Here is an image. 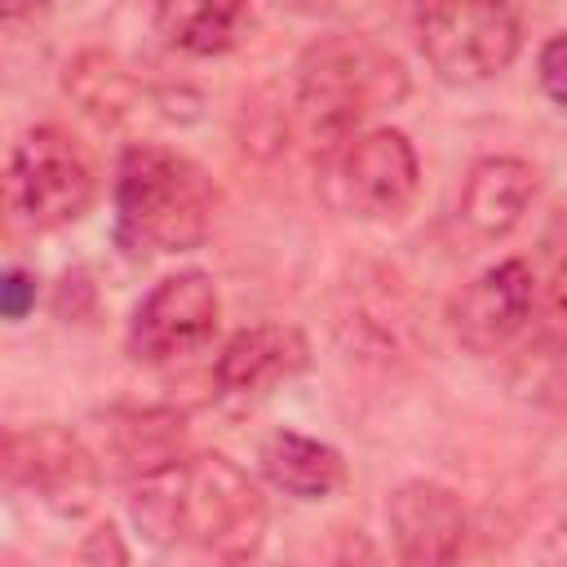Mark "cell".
Listing matches in <instances>:
<instances>
[{
  "instance_id": "6da1fadb",
  "label": "cell",
  "mask_w": 567,
  "mask_h": 567,
  "mask_svg": "<svg viewBox=\"0 0 567 567\" xmlns=\"http://www.w3.org/2000/svg\"><path fill=\"white\" fill-rule=\"evenodd\" d=\"M128 514L151 540H190L226 567H244L266 536V501L257 483L221 452H195L142 474Z\"/></svg>"
},
{
  "instance_id": "7a4b0ae2",
  "label": "cell",
  "mask_w": 567,
  "mask_h": 567,
  "mask_svg": "<svg viewBox=\"0 0 567 567\" xmlns=\"http://www.w3.org/2000/svg\"><path fill=\"white\" fill-rule=\"evenodd\" d=\"M403 93L408 75L394 53H385L372 35L332 31L319 35L297 62L292 115L319 155H341L359 137V124L372 111L394 106Z\"/></svg>"
},
{
  "instance_id": "3957f363",
  "label": "cell",
  "mask_w": 567,
  "mask_h": 567,
  "mask_svg": "<svg viewBox=\"0 0 567 567\" xmlns=\"http://www.w3.org/2000/svg\"><path fill=\"white\" fill-rule=\"evenodd\" d=\"M217 190L208 173L155 142H137L115 164V235L133 252H186L213 230Z\"/></svg>"
},
{
  "instance_id": "277c9868",
  "label": "cell",
  "mask_w": 567,
  "mask_h": 567,
  "mask_svg": "<svg viewBox=\"0 0 567 567\" xmlns=\"http://www.w3.org/2000/svg\"><path fill=\"white\" fill-rule=\"evenodd\" d=\"M93 195H97V168L71 133L40 124L13 142L4 168V204L18 226L27 230L71 226L89 213Z\"/></svg>"
},
{
  "instance_id": "5b68a950",
  "label": "cell",
  "mask_w": 567,
  "mask_h": 567,
  "mask_svg": "<svg viewBox=\"0 0 567 567\" xmlns=\"http://www.w3.org/2000/svg\"><path fill=\"white\" fill-rule=\"evenodd\" d=\"M412 27L421 58L447 84H483L501 75L523 44L518 13L505 4H425Z\"/></svg>"
},
{
  "instance_id": "8992f818",
  "label": "cell",
  "mask_w": 567,
  "mask_h": 567,
  "mask_svg": "<svg viewBox=\"0 0 567 567\" xmlns=\"http://www.w3.org/2000/svg\"><path fill=\"white\" fill-rule=\"evenodd\" d=\"M4 478L58 518H84L102 492L97 456L84 447L80 434L53 421L4 434Z\"/></svg>"
},
{
  "instance_id": "52a82bcc",
  "label": "cell",
  "mask_w": 567,
  "mask_h": 567,
  "mask_svg": "<svg viewBox=\"0 0 567 567\" xmlns=\"http://www.w3.org/2000/svg\"><path fill=\"white\" fill-rule=\"evenodd\" d=\"M217 315H221V297L213 275L177 270L137 301L128 319V350L142 363L186 359L217 332Z\"/></svg>"
},
{
  "instance_id": "ba28073f",
  "label": "cell",
  "mask_w": 567,
  "mask_h": 567,
  "mask_svg": "<svg viewBox=\"0 0 567 567\" xmlns=\"http://www.w3.org/2000/svg\"><path fill=\"white\" fill-rule=\"evenodd\" d=\"M337 182H341V199L354 217L394 221L416 204L421 159L399 128H368L341 151Z\"/></svg>"
},
{
  "instance_id": "9c48e42d",
  "label": "cell",
  "mask_w": 567,
  "mask_h": 567,
  "mask_svg": "<svg viewBox=\"0 0 567 567\" xmlns=\"http://www.w3.org/2000/svg\"><path fill=\"white\" fill-rule=\"evenodd\" d=\"M385 523L399 567H461L465 509L452 487L408 478L385 501Z\"/></svg>"
},
{
  "instance_id": "30bf717a",
  "label": "cell",
  "mask_w": 567,
  "mask_h": 567,
  "mask_svg": "<svg viewBox=\"0 0 567 567\" xmlns=\"http://www.w3.org/2000/svg\"><path fill=\"white\" fill-rule=\"evenodd\" d=\"M532 301H536V279L527 261L518 257L496 261L478 279H470L452 301V332L465 350L496 354L532 319Z\"/></svg>"
},
{
  "instance_id": "8fae6325",
  "label": "cell",
  "mask_w": 567,
  "mask_h": 567,
  "mask_svg": "<svg viewBox=\"0 0 567 567\" xmlns=\"http://www.w3.org/2000/svg\"><path fill=\"white\" fill-rule=\"evenodd\" d=\"M306 363H310V346L292 323H257L221 346L213 363V381L226 403H261Z\"/></svg>"
},
{
  "instance_id": "7c38bea8",
  "label": "cell",
  "mask_w": 567,
  "mask_h": 567,
  "mask_svg": "<svg viewBox=\"0 0 567 567\" xmlns=\"http://www.w3.org/2000/svg\"><path fill=\"white\" fill-rule=\"evenodd\" d=\"M412 306L403 297V288H394V279L377 275V279H359L346 288V306H341V337L368 354V359H399L412 354L416 346V323H412Z\"/></svg>"
},
{
  "instance_id": "4fadbf2b",
  "label": "cell",
  "mask_w": 567,
  "mask_h": 567,
  "mask_svg": "<svg viewBox=\"0 0 567 567\" xmlns=\"http://www.w3.org/2000/svg\"><path fill=\"white\" fill-rule=\"evenodd\" d=\"M536 195V173L532 164L514 159V155H487L465 173L461 186V221L470 230H478L483 239H501L509 235L527 204Z\"/></svg>"
},
{
  "instance_id": "5bb4252c",
  "label": "cell",
  "mask_w": 567,
  "mask_h": 567,
  "mask_svg": "<svg viewBox=\"0 0 567 567\" xmlns=\"http://www.w3.org/2000/svg\"><path fill=\"white\" fill-rule=\"evenodd\" d=\"M261 474L297 501H323L346 483V461L337 447H328L319 439L279 430L261 447Z\"/></svg>"
},
{
  "instance_id": "9a60e30c",
  "label": "cell",
  "mask_w": 567,
  "mask_h": 567,
  "mask_svg": "<svg viewBox=\"0 0 567 567\" xmlns=\"http://www.w3.org/2000/svg\"><path fill=\"white\" fill-rule=\"evenodd\" d=\"M155 31L186 53H226L244 44L252 31V9L248 4H213V0H177L155 9Z\"/></svg>"
},
{
  "instance_id": "2e32d148",
  "label": "cell",
  "mask_w": 567,
  "mask_h": 567,
  "mask_svg": "<svg viewBox=\"0 0 567 567\" xmlns=\"http://www.w3.org/2000/svg\"><path fill=\"white\" fill-rule=\"evenodd\" d=\"M177 443H182V416L173 412H133L124 425H115V452L142 474L182 461Z\"/></svg>"
},
{
  "instance_id": "e0dca14e",
  "label": "cell",
  "mask_w": 567,
  "mask_h": 567,
  "mask_svg": "<svg viewBox=\"0 0 567 567\" xmlns=\"http://www.w3.org/2000/svg\"><path fill=\"white\" fill-rule=\"evenodd\" d=\"M536 80H540V89H545V97H549V102L567 106V31L549 35V40L540 44Z\"/></svg>"
},
{
  "instance_id": "ac0fdd59",
  "label": "cell",
  "mask_w": 567,
  "mask_h": 567,
  "mask_svg": "<svg viewBox=\"0 0 567 567\" xmlns=\"http://www.w3.org/2000/svg\"><path fill=\"white\" fill-rule=\"evenodd\" d=\"M540 328H545V341L558 346V354H567V261L558 266V275H554L549 288H545Z\"/></svg>"
},
{
  "instance_id": "d6986e66",
  "label": "cell",
  "mask_w": 567,
  "mask_h": 567,
  "mask_svg": "<svg viewBox=\"0 0 567 567\" xmlns=\"http://www.w3.org/2000/svg\"><path fill=\"white\" fill-rule=\"evenodd\" d=\"M35 306V275L22 266H9L0 279V315L4 319H27Z\"/></svg>"
},
{
  "instance_id": "ffe728a7",
  "label": "cell",
  "mask_w": 567,
  "mask_h": 567,
  "mask_svg": "<svg viewBox=\"0 0 567 567\" xmlns=\"http://www.w3.org/2000/svg\"><path fill=\"white\" fill-rule=\"evenodd\" d=\"M332 567H385V558H381V549L368 536L346 532L341 545H337V554H332Z\"/></svg>"
}]
</instances>
